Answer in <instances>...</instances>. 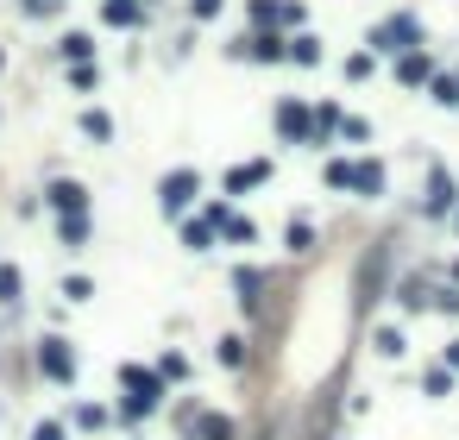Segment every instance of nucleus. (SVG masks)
Instances as JSON below:
<instances>
[{
	"instance_id": "nucleus-13",
	"label": "nucleus",
	"mask_w": 459,
	"mask_h": 440,
	"mask_svg": "<svg viewBox=\"0 0 459 440\" xmlns=\"http://www.w3.org/2000/svg\"><path fill=\"white\" fill-rule=\"evenodd\" d=\"M422 390L428 397H453V365H434V372L422 378Z\"/></svg>"
},
{
	"instance_id": "nucleus-19",
	"label": "nucleus",
	"mask_w": 459,
	"mask_h": 440,
	"mask_svg": "<svg viewBox=\"0 0 459 440\" xmlns=\"http://www.w3.org/2000/svg\"><path fill=\"white\" fill-rule=\"evenodd\" d=\"M290 57L296 63H321V38H290Z\"/></svg>"
},
{
	"instance_id": "nucleus-17",
	"label": "nucleus",
	"mask_w": 459,
	"mask_h": 440,
	"mask_svg": "<svg viewBox=\"0 0 459 440\" xmlns=\"http://www.w3.org/2000/svg\"><path fill=\"white\" fill-rule=\"evenodd\" d=\"M284 240H290V252H308L315 227H308V220H290V227H284Z\"/></svg>"
},
{
	"instance_id": "nucleus-25",
	"label": "nucleus",
	"mask_w": 459,
	"mask_h": 440,
	"mask_svg": "<svg viewBox=\"0 0 459 440\" xmlns=\"http://www.w3.org/2000/svg\"><path fill=\"white\" fill-rule=\"evenodd\" d=\"M63 296H70V302H89L95 289H89V277H70V283H63Z\"/></svg>"
},
{
	"instance_id": "nucleus-26",
	"label": "nucleus",
	"mask_w": 459,
	"mask_h": 440,
	"mask_svg": "<svg viewBox=\"0 0 459 440\" xmlns=\"http://www.w3.org/2000/svg\"><path fill=\"white\" fill-rule=\"evenodd\" d=\"M76 421H82V428H101V421H107V409H95V403H82V409H76Z\"/></svg>"
},
{
	"instance_id": "nucleus-23",
	"label": "nucleus",
	"mask_w": 459,
	"mask_h": 440,
	"mask_svg": "<svg viewBox=\"0 0 459 440\" xmlns=\"http://www.w3.org/2000/svg\"><path fill=\"white\" fill-rule=\"evenodd\" d=\"M13 296H19V271L0 264V302H13Z\"/></svg>"
},
{
	"instance_id": "nucleus-3",
	"label": "nucleus",
	"mask_w": 459,
	"mask_h": 440,
	"mask_svg": "<svg viewBox=\"0 0 459 440\" xmlns=\"http://www.w3.org/2000/svg\"><path fill=\"white\" fill-rule=\"evenodd\" d=\"M38 372H44L51 384H70V378H76V352H70V340L51 334V340L38 346Z\"/></svg>"
},
{
	"instance_id": "nucleus-27",
	"label": "nucleus",
	"mask_w": 459,
	"mask_h": 440,
	"mask_svg": "<svg viewBox=\"0 0 459 440\" xmlns=\"http://www.w3.org/2000/svg\"><path fill=\"white\" fill-rule=\"evenodd\" d=\"M189 13H195V20H214V13H221V0H189Z\"/></svg>"
},
{
	"instance_id": "nucleus-18",
	"label": "nucleus",
	"mask_w": 459,
	"mask_h": 440,
	"mask_svg": "<svg viewBox=\"0 0 459 440\" xmlns=\"http://www.w3.org/2000/svg\"><path fill=\"white\" fill-rule=\"evenodd\" d=\"M195 428H202V440H233L227 415H202V421H195Z\"/></svg>"
},
{
	"instance_id": "nucleus-30",
	"label": "nucleus",
	"mask_w": 459,
	"mask_h": 440,
	"mask_svg": "<svg viewBox=\"0 0 459 440\" xmlns=\"http://www.w3.org/2000/svg\"><path fill=\"white\" fill-rule=\"evenodd\" d=\"M447 365H453V372H459V340H453V346H447Z\"/></svg>"
},
{
	"instance_id": "nucleus-10",
	"label": "nucleus",
	"mask_w": 459,
	"mask_h": 440,
	"mask_svg": "<svg viewBox=\"0 0 459 440\" xmlns=\"http://www.w3.org/2000/svg\"><path fill=\"white\" fill-rule=\"evenodd\" d=\"M447 208H453V177L434 170V177H428V214H447Z\"/></svg>"
},
{
	"instance_id": "nucleus-16",
	"label": "nucleus",
	"mask_w": 459,
	"mask_h": 440,
	"mask_svg": "<svg viewBox=\"0 0 459 440\" xmlns=\"http://www.w3.org/2000/svg\"><path fill=\"white\" fill-rule=\"evenodd\" d=\"M403 82H434V76H428V57H422V51H409V57H403Z\"/></svg>"
},
{
	"instance_id": "nucleus-20",
	"label": "nucleus",
	"mask_w": 459,
	"mask_h": 440,
	"mask_svg": "<svg viewBox=\"0 0 459 440\" xmlns=\"http://www.w3.org/2000/svg\"><path fill=\"white\" fill-rule=\"evenodd\" d=\"M82 132H89V138H113V120H107V114H95V107H89V114H82Z\"/></svg>"
},
{
	"instance_id": "nucleus-15",
	"label": "nucleus",
	"mask_w": 459,
	"mask_h": 440,
	"mask_svg": "<svg viewBox=\"0 0 459 440\" xmlns=\"http://www.w3.org/2000/svg\"><path fill=\"white\" fill-rule=\"evenodd\" d=\"M377 352L384 358H403V327H377Z\"/></svg>"
},
{
	"instance_id": "nucleus-29",
	"label": "nucleus",
	"mask_w": 459,
	"mask_h": 440,
	"mask_svg": "<svg viewBox=\"0 0 459 440\" xmlns=\"http://www.w3.org/2000/svg\"><path fill=\"white\" fill-rule=\"evenodd\" d=\"M57 7V0H26V13H51Z\"/></svg>"
},
{
	"instance_id": "nucleus-12",
	"label": "nucleus",
	"mask_w": 459,
	"mask_h": 440,
	"mask_svg": "<svg viewBox=\"0 0 459 440\" xmlns=\"http://www.w3.org/2000/svg\"><path fill=\"white\" fill-rule=\"evenodd\" d=\"M63 57H70V63H89V57H95V38H89V32H70V38H63Z\"/></svg>"
},
{
	"instance_id": "nucleus-22",
	"label": "nucleus",
	"mask_w": 459,
	"mask_h": 440,
	"mask_svg": "<svg viewBox=\"0 0 459 440\" xmlns=\"http://www.w3.org/2000/svg\"><path fill=\"white\" fill-rule=\"evenodd\" d=\"M221 365H245V340H239V334L221 340Z\"/></svg>"
},
{
	"instance_id": "nucleus-4",
	"label": "nucleus",
	"mask_w": 459,
	"mask_h": 440,
	"mask_svg": "<svg viewBox=\"0 0 459 440\" xmlns=\"http://www.w3.org/2000/svg\"><path fill=\"white\" fill-rule=\"evenodd\" d=\"M195 195H202V177H195V170H170V177H164V189H158L164 214H183Z\"/></svg>"
},
{
	"instance_id": "nucleus-8",
	"label": "nucleus",
	"mask_w": 459,
	"mask_h": 440,
	"mask_svg": "<svg viewBox=\"0 0 459 440\" xmlns=\"http://www.w3.org/2000/svg\"><path fill=\"white\" fill-rule=\"evenodd\" d=\"M208 220H214V227H221L227 240H239V246H252V240H258V227H252V220H245V214H227V208H214Z\"/></svg>"
},
{
	"instance_id": "nucleus-6",
	"label": "nucleus",
	"mask_w": 459,
	"mask_h": 440,
	"mask_svg": "<svg viewBox=\"0 0 459 440\" xmlns=\"http://www.w3.org/2000/svg\"><path fill=\"white\" fill-rule=\"evenodd\" d=\"M44 201H51V208H57L63 220H70V214H82V208H89V189H82L76 177H57V183L44 189Z\"/></svg>"
},
{
	"instance_id": "nucleus-28",
	"label": "nucleus",
	"mask_w": 459,
	"mask_h": 440,
	"mask_svg": "<svg viewBox=\"0 0 459 440\" xmlns=\"http://www.w3.org/2000/svg\"><path fill=\"white\" fill-rule=\"evenodd\" d=\"M32 440H63V428H57V421H44V428H38Z\"/></svg>"
},
{
	"instance_id": "nucleus-9",
	"label": "nucleus",
	"mask_w": 459,
	"mask_h": 440,
	"mask_svg": "<svg viewBox=\"0 0 459 440\" xmlns=\"http://www.w3.org/2000/svg\"><path fill=\"white\" fill-rule=\"evenodd\" d=\"M277 132H284V138H308V107L284 101V107H277Z\"/></svg>"
},
{
	"instance_id": "nucleus-14",
	"label": "nucleus",
	"mask_w": 459,
	"mask_h": 440,
	"mask_svg": "<svg viewBox=\"0 0 459 440\" xmlns=\"http://www.w3.org/2000/svg\"><path fill=\"white\" fill-rule=\"evenodd\" d=\"M214 240V220H189V227H183V246H195V252H202Z\"/></svg>"
},
{
	"instance_id": "nucleus-7",
	"label": "nucleus",
	"mask_w": 459,
	"mask_h": 440,
	"mask_svg": "<svg viewBox=\"0 0 459 440\" xmlns=\"http://www.w3.org/2000/svg\"><path fill=\"white\" fill-rule=\"evenodd\" d=\"M265 177H271V164H265V158H252V164H233V170H227V195H245V189H258Z\"/></svg>"
},
{
	"instance_id": "nucleus-11",
	"label": "nucleus",
	"mask_w": 459,
	"mask_h": 440,
	"mask_svg": "<svg viewBox=\"0 0 459 440\" xmlns=\"http://www.w3.org/2000/svg\"><path fill=\"white\" fill-rule=\"evenodd\" d=\"M233 289H239V302H258V289H265V277H258V271H233Z\"/></svg>"
},
{
	"instance_id": "nucleus-5",
	"label": "nucleus",
	"mask_w": 459,
	"mask_h": 440,
	"mask_svg": "<svg viewBox=\"0 0 459 440\" xmlns=\"http://www.w3.org/2000/svg\"><path fill=\"white\" fill-rule=\"evenodd\" d=\"M416 38H422V26H416L409 13H403V20H390V26H377V32H371V44H377V51H403V57L416 51Z\"/></svg>"
},
{
	"instance_id": "nucleus-24",
	"label": "nucleus",
	"mask_w": 459,
	"mask_h": 440,
	"mask_svg": "<svg viewBox=\"0 0 459 440\" xmlns=\"http://www.w3.org/2000/svg\"><path fill=\"white\" fill-rule=\"evenodd\" d=\"M70 82H76V89H95V82H101V69H95V63H76V69H70Z\"/></svg>"
},
{
	"instance_id": "nucleus-21",
	"label": "nucleus",
	"mask_w": 459,
	"mask_h": 440,
	"mask_svg": "<svg viewBox=\"0 0 459 440\" xmlns=\"http://www.w3.org/2000/svg\"><path fill=\"white\" fill-rule=\"evenodd\" d=\"M82 240H89V220L70 214V220H63V246H82Z\"/></svg>"
},
{
	"instance_id": "nucleus-1",
	"label": "nucleus",
	"mask_w": 459,
	"mask_h": 440,
	"mask_svg": "<svg viewBox=\"0 0 459 440\" xmlns=\"http://www.w3.org/2000/svg\"><path fill=\"white\" fill-rule=\"evenodd\" d=\"M120 384H126V415H152L164 403V372H145V365H120Z\"/></svg>"
},
{
	"instance_id": "nucleus-2",
	"label": "nucleus",
	"mask_w": 459,
	"mask_h": 440,
	"mask_svg": "<svg viewBox=\"0 0 459 440\" xmlns=\"http://www.w3.org/2000/svg\"><path fill=\"white\" fill-rule=\"evenodd\" d=\"M327 183H334V189H359V195H377V189H384V164H371V158H359V164L334 158V164H327Z\"/></svg>"
}]
</instances>
